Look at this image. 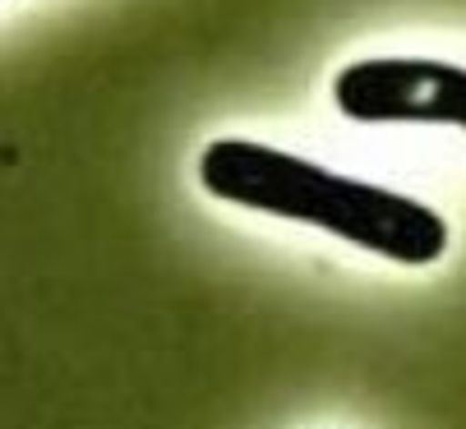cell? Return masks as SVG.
I'll return each mask as SVG.
<instances>
[{"label": "cell", "mask_w": 466, "mask_h": 429, "mask_svg": "<svg viewBox=\"0 0 466 429\" xmlns=\"http://www.w3.org/2000/svg\"><path fill=\"white\" fill-rule=\"evenodd\" d=\"M198 185L231 208L328 231L402 268H430L452 245L439 208L258 138H213L198 153Z\"/></svg>", "instance_id": "1"}, {"label": "cell", "mask_w": 466, "mask_h": 429, "mask_svg": "<svg viewBox=\"0 0 466 429\" xmlns=\"http://www.w3.org/2000/svg\"><path fill=\"white\" fill-rule=\"evenodd\" d=\"M332 107L356 125L466 129V65L430 56H365L332 75Z\"/></svg>", "instance_id": "2"}]
</instances>
